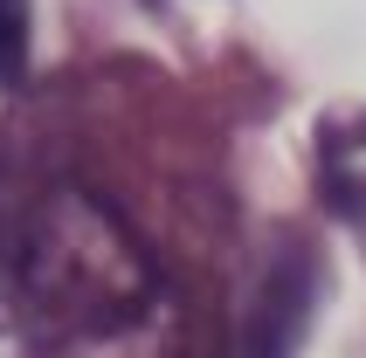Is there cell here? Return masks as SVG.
<instances>
[{"mask_svg": "<svg viewBox=\"0 0 366 358\" xmlns=\"http://www.w3.org/2000/svg\"><path fill=\"white\" fill-rule=\"evenodd\" d=\"M21 282L35 310L69 338H118L152 310V269L118 220L83 193H56L41 207Z\"/></svg>", "mask_w": 366, "mask_h": 358, "instance_id": "cell-1", "label": "cell"}, {"mask_svg": "<svg viewBox=\"0 0 366 358\" xmlns=\"http://www.w3.org/2000/svg\"><path fill=\"white\" fill-rule=\"evenodd\" d=\"M325 186L346 214H366V124H332L325 138Z\"/></svg>", "mask_w": 366, "mask_h": 358, "instance_id": "cell-2", "label": "cell"}, {"mask_svg": "<svg viewBox=\"0 0 366 358\" xmlns=\"http://www.w3.org/2000/svg\"><path fill=\"white\" fill-rule=\"evenodd\" d=\"M21 56H28V0H0V83L21 76Z\"/></svg>", "mask_w": 366, "mask_h": 358, "instance_id": "cell-3", "label": "cell"}]
</instances>
